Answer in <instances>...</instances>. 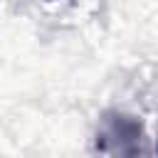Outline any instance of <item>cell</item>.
I'll return each mask as SVG.
<instances>
[{
	"mask_svg": "<svg viewBox=\"0 0 158 158\" xmlns=\"http://www.w3.org/2000/svg\"><path fill=\"white\" fill-rule=\"evenodd\" d=\"M96 148L111 158H153L141 118L121 111H109L101 121Z\"/></svg>",
	"mask_w": 158,
	"mask_h": 158,
	"instance_id": "6da1fadb",
	"label": "cell"
}]
</instances>
